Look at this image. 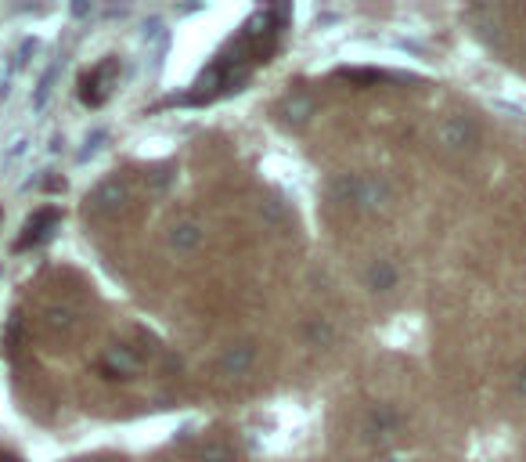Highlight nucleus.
Instances as JSON below:
<instances>
[{
    "mask_svg": "<svg viewBox=\"0 0 526 462\" xmlns=\"http://www.w3.org/2000/svg\"><path fill=\"white\" fill-rule=\"evenodd\" d=\"M288 33V7H257L210 58L188 90V105H210L242 90L260 69H267Z\"/></svg>",
    "mask_w": 526,
    "mask_h": 462,
    "instance_id": "nucleus-1",
    "label": "nucleus"
},
{
    "mask_svg": "<svg viewBox=\"0 0 526 462\" xmlns=\"http://www.w3.org/2000/svg\"><path fill=\"white\" fill-rule=\"evenodd\" d=\"M0 224H4V210H0Z\"/></svg>",
    "mask_w": 526,
    "mask_h": 462,
    "instance_id": "nucleus-4",
    "label": "nucleus"
},
{
    "mask_svg": "<svg viewBox=\"0 0 526 462\" xmlns=\"http://www.w3.org/2000/svg\"><path fill=\"white\" fill-rule=\"evenodd\" d=\"M119 58L116 54H105L101 61H94L83 76H80V101L83 105H90V108H101L108 98H112V90H116V83H119Z\"/></svg>",
    "mask_w": 526,
    "mask_h": 462,
    "instance_id": "nucleus-2",
    "label": "nucleus"
},
{
    "mask_svg": "<svg viewBox=\"0 0 526 462\" xmlns=\"http://www.w3.org/2000/svg\"><path fill=\"white\" fill-rule=\"evenodd\" d=\"M58 221H61V210H58V206H43V210H36V213L22 224V235H18L14 250H29V246L47 242V239H51V231L58 228Z\"/></svg>",
    "mask_w": 526,
    "mask_h": 462,
    "instance_id": "nucleus-3",
    "label": "nucleus"
}]
</instances>
